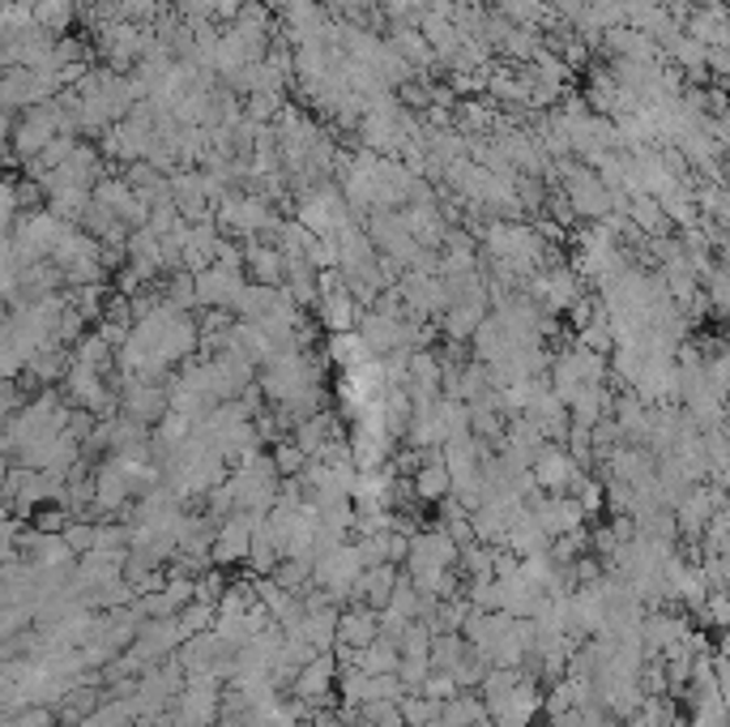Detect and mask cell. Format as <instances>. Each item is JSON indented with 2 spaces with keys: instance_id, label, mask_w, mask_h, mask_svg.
<instances>
[{
  "instance_id": "1",
  "label": "cell",
  "mask_w": 730,
  "mask_h": 727,
  "mask_svg": "<svg viewBox=\"0 0 730 727\" xmlns=\"http://www.w3.org/2000/svg\"><path fill=\"white\" fill-rule=\"evenodd\" d=\"M483 253H487L491 262L512 265V270L521 274V283H530L539 270L551 265L547 257H556V253H547L542 232L526 228V223H508V219H491V223L483 228Z\"/></svg>"
},
{
  "instance_id": "2",
  "label": "cell",
  "mask_w": 730,
  "mask_h": 727,
  "mask_svg": "<svg viewBox=\"0 0 730 727\" xmlns=\"http://www.w3.org/2000/svg\"><path fill=\"white\" fill-rule=\"evenodd\" d=\"M556 180L560 189L569 193L572 214L576 219H590V223H603L606 214H615V193L603 176L590 164H576V159H560L556 164Z\"/></svg>"
},
{
  "instance_id": "3",
  "label": "cell",
  "mask_w": 730,
  "mask_h": 727,
  "mask_svg": "<svg viewBox=\"0 0 730 727\" xmlns=\"http://www.w3.org/2000/svg\"><path fill=\"white\" fill-rule=\"evenodd\" d=\"M606 377H611L606 356L590 351L585 343H572V347H564V351H556L551 386H556V394L564 398V402H572L576 390H585V386H606Z\"/></svg>"
},
{
  "instance_id": "4",
  "label": "cell",
  "mask_w": 730,
  "mask_h": 727,
  "mask_svg": "<svg viewBox=\"0 0 730 727\" xmlns=\"http://www.w3.org/2000/svg\"><path fill=\"white\" fill-rule=\"evenodd\" d=\"M52 262L61 265L68 287H91V283H103V278H107L103 244H98L91 232H77V228H68V235L61 240V249L52 253Z\"/></svg>"
},
{
  "instance_id": "5",
  "label": "cell",
  "mask_w": 730,
  "mask_h": 727,
  "mask_svg": "<svg viewBox=\"0 0 730 727\" xmlns=\"http://www.w3.org/2000/svg\"><path fill=\"white\" fill-rule=\"evenodd\" d=\"M223 694L226 681L223 676H189L184 694L176 697V724L180 727H210L223 719Z\"/></svg>"
},
{
  "instance_id": "6",
  "label": "cell",
  "mask_w": 730,
  "mask_h": 727,
  "mask_svg": "<svg viewBox=\"0 0 730 727\" xmlns=\"http://www.w3.org/2000/svg\"><path fill=\"white\" fill-rule=\"evenodd\" d=\"M313 578H317V587L325 596L334 599L338 608L355 599V587H359V578H363V561H359V548H355V539L347 544H338L334 552H325L313 569Z\"/></svg>"
},
{
  "instance_id": "7",
  "label": "cell",
  "mask_w": 730,
  "mask_h": 727,
  "mask_svg": "<svg viewBox=\"0 0 730 727\" xmlns=\"http://www.w3.org/2000/svg\"><path fill=\"white\" fill-rule=\"evenodd\" d=\"M526 292L539 299L547 313H569L572 304L585 299V278L572 265H547L526 283Z\"/></svg>"
},
{
  "instance_id": "8",
  "label": "cell",
  "mask_w": 730,
  "mask_h": 727,
  "mask_svg": "<svg viewBox=\"0 0 730 727\" xmlns=\"http://www.w3.org/2000/svg\"><path fill=\"white\" fill-rule=\"evenodd\" d=\"M398 292L406 299V313L419 317V322H432V317H445L448 313V283L436 270H406Z\"/></svg>"
},
{
  "instance_id": "9",
  "label": "cell",
  "mask_w": 730,
  "mask_h": 727,
  "mask_svg": "<svg viewBox=\"0 0 730 727\" xmlns=\"http://www.w3.org/2000/svg\"><path fill=\"white\" fill-rule=\"evenodd\" d=\"M542 685L535 676H526L512 694L496 697V702H487V715H491V727H535V719L542 715Z\"/></svg>"
},
{
  "instance_id": "10",
  "label": "cell",
  "mask_w": 730,
  "mask_h": 727,
  "mask_svg": "<svg viewBox=\"0 0 730 727\" xmlns=\"http://www.w3.org/2000/svg\"><path fill=\"white\" fill-rule=\"evenodd\" d=\"M269 518V514H265ZM261 514H231L226 523H219V535H214V565L219 569H231V565H248V552H253V535L256 523H265Z\"/></svg>"
},
{
  "instance_id": "11",
  "label": "cell",
  "mask_w": 730,
  "mask_h": 727,
  "mask_svg": "<svg viewBox=\"0 0 730 727\" xmlns=\"http://www.w3.org/2000/svg\"><path fill=\"white\" fill-rule=\"evenodd\" d=\"M120 411H125L128 420H137V424H159L162 415L171 411V390L167 386H155V381H128L120 377Z\"/></svg>"
},
{
  "instance_id": "12",
  "label": "cell",
  "mask_w": 730,
  "mask_h": 727,
  "mask_svg": "<svg viewBox=\"0 0 730 727\" xmlns=\"http://www.w3.org/2000/svg\"><path fill=\"white\" fill-rule=\"evenodd\" d=\"M338 672H342L338 655H334V651H320L317 660L295 676L290 694L299 697V702H308L313 710H320V706H329V697H334V689H338Z\"/></svg>"
},
{
  "instance_id": "13",
  "label": "cell",
  "mask_w": 730,
  "mask_h": 727,
  "mask_svg": "<svg viewBox=\"0 0 730 727\" xmlns=\"http://www.w3.org/2000/svg\"><path fill=\"white\" fill-rule=\"evenodd\" d=\"M244 292H248V274H231V270H219V265L197 274V304L201 308H226V313L240 317Z\"/></svg>"
},
{
  "instance_id": "14",
  "label": "cell",
  "mask_w": 730,
  "mask_h": 727,
  "mask_svg": "<svg viewBox=\"0 0 730 727\" xmlns=\"http://www.w3.org/2000/svg\"><path fill=\"white\" fill-rule=\"evenodd\" d=\"M530 471H535L542 493H569L572 475H576L581 466H576V459L569 454L564 441H547L539 454H535V466H530Z\"/></svg>"
},
{
  "instance_id": "15",
  "label": "cell",
  "mask_w": 730,
  "mask_h": 727,
  "mask_svg": "<svg viewBox=\"0 0 730 727\" xmlns=\"http://www.w3.org/2000/svg\"><path fill=\"white\" fill-rule=\"evenodd\" d=\"M381 638V608L372 603H347L342 617H338V646H350V651H368L372 642Z\"/></svg>"
},
{
  "instance_id": "16",
  "label": "cell",
  "mask_w": 730,
  "mask_h": 727,
  "mask_svg": "<svg viewBox=\"0 0 730 727\" xmlns=\"http://www.w3.org/2000/svg\"><path fill=\"white\" fill-rule=\"evenodd\" d=\"M363 304L350 296V287L347 283H338V287H325L317 299V313H320V326L329 334H355L359 330V313Z\"/></svg>"
},
{
  "instance_id": "17",
  "label": "cell",
  "mask_w": 730,
  "mask_h": 727,
  "mask_svg": "<svg viewBox=\"0 0 730 727\" xmlns=\"http://www.w3.org/2000/svg\"><path fill=\"white\" fill-rule=\"evenodd\" d=\"M402 219H406V228H411L414 240H419L423 249H432V253H441V249H445V240H448V232H453V223L445 219L441 201L406 206V210H402Z\"/></svg>"
},
{
  "instance_id": "18",
  "label": "cell",
  "mask_w": 730,
  "mask_h": 727,
  "mask_svg": "<svg viewBox=\"0 0 730 727\" xmlns=\"http://www.w3.org/2000/svg\"><path fill=\"white\" fill-rule=\"evenodd\" d=\"M411 484H414V501H427V505H441L445 496H453V475H448L445 450H441V445L423 454V463H419V471L411 475Z\"/></svg>"
},
{
  "instance_id": "19",
  "label": "cell",
  "mask_w": 730,
  "mask_h": 727,
  "mask_svg": "<svg viewBox=\"0 0 730 727\" xmlns=\"http://www.w3.org/2000/svg\"><path fill=\"white\" fill-rule=\"evenodd\" d=\"M244 274H248V283H261V287H286V257L274 244L248 240L244 244Z\"/></svg>"
},
{
  "instance_id": "20",
  "label": "cell",
  "mask_w": 730,
  "mask_h": 727,
  "mask_svg": "<svg viewBox=\"0 0 730 727\" xmlns=\"http://www.w3.org/2000/svg\"><path fill=\"white\" fill-rule=\"evenodd\" d=\"M551 544H556V539L542 530V523L530 514V509H526V514H517V518H512V527L505 530V539H500V548L517 552L521 561H526V557H539V552H551Z\"/></svg>"
},
{
  "instance_id": "21",
  "label": "cell",
  "mask_w": 730,
  "mask_h": 727,
  "mask_svg": "<svg viewBox=\"0 0 730 727\" xmlns=\"http://www.w3.org/2000/svg\"><path fill=\"white\" fill-rule=\"evenodd\" d=\"M487 308H491V299H457V304H448V313L441 317L445 343H470L478 326L491 317Z\"/></svg>"
},
{
  "instance_id": "22",
  "label": "cell",
  "mask_w": 730,
  "mask_h": 727,
  "mask_svg": "<svg viewBox=\"0 0 730 727\" xmlns=\"http://www.w3.org/2000/svg\"><path fill=\"white\" fill-rule=\"evenodd\" d=\"M125 565H128V552H86L82 561H77V587L82 591H91V587H107V582H120L125 578Z\"/></svg>"
},
{
  "instance_id": "23",
  "label": "cell",
  "mask_w": 730,
  "mask_h": 727,
  "mask_svg": "<svg viewBox=\"0 0 730 727\" xmlns=\"http://www.w3.org/2000/svg\"><path fill=\"white\" fill-rule=\"evenodd\" d=\"M389 43H393V52L414 69V73H427V69L441 65V56H436V48L423 39L419 27H393L389 31Z\"/></svg>"
},
{
  "instance_id": "24",
  "label": "cell",
  "mask_w": 730,
  "mask_h": 727,
  "mask_svg": "<svg viewBox=\"0 0 730 727\" xmlns=\"http://www.w3.org/2000/svg\"><path fill=\"white\" fill-rule=\"evenodd\" d=\"M398 582H402V565H377V569H363V578H359V587H355V599L359 603H372V608H389V599L398 591ZM350 599V603H355Z\"/></svg>"
},
{
  "instance_id": "25",
  "label": "cell",
  "mask_w": 730,
  "mask_h": 727,
  "mask_svg": "<svg viewBox=\"0 0 730 727\" xmlns=\"http://www.w3.org/2000/svg\"><path fill=\"white\" fill-rule=\"evenodd\" d=\"M641 638H645V651H649V655H667L675 642L688 638V625H684L679 617H667V612H649V617L641 621Z\"/></svg>"
},
{
  "instance_id": "26",
  "label": "cell",
  "mask_w": 730,
  "mask_h": 727,
  "mask_svg": "<svg viewBox=\"0 0 730 727\" xmlns=\"http://www.w3.org/2000/svg\"><path fill=\"white\" fill-rule=\"evenodd\" d=\"M419 31L423 39L436 48V56H441V65H445L448 56H457V48L466 43V34L457 31V22H453V13H441V9H432L423 22H419Z\"/></svg>"
},
{
  "instance_id": "27",
  "label": "cell",
  "mask_w": 730,
  "mask_h": 727,
  "mask_svg": "<svg viewBox=\"0 0 730 727\" xmlns=\"http://www.w3.org/2000/svg\"><path fill=\"white\" fill-rule=\"evenodd\" d=\"M470 351H475V360L496 364V360H505L508 351H517V347H512V338L505 334V326H500L496 317H487L475 330V338H470Z\"/></svg>"
},
{
  "instance_id": "28",
  "label": "cell",
  "mask_w": 730,
  "mask_h": 727,
  "mask_svg": "<svg viewBox=\"0 0 730 727\" xmlns=\"http://www.w3.org/2000/svg\"><path fill=\"white\" fill-rule=\"evenodd\" d=\"M445 719L453 727H487L491 724V715H487V702L478 689H462L457 697H448L445 702Z\"/></svg>"
},
{
  "instance_id": "29",
  "label": "cell",
  "mask_w": 730,
  "mask_h": 727,
  "mask_svg": "<svg viewBox=\"0 0 730 727\" xmlns=\"http://www.w3.org/2000/svg\"><path fill=\"white\" fill-rule=\"evenodd\" d=\"M355 667H363L368 676H389V672H398L402 667V646H398V638H377L368 651H359V663Z\"/></svg>"
},
{
  "instance_id": "30",
  "label": "cell",
  "mask_w": 730,
  "mask_h": 727,
  "mask_svg": "<svg viewBox=\"0 0 730 727\" xmlns=\"http://www.w3.org/2000/svg\"><path fill=\"white\" fill-rule=\"evenodd\" d=\"M466 651H470V642H466L462 629H441L432 638V672H453L457 663L466 660Z\"/></svg>"
},
{
  "instance_id": "31",
  "label": "cell",
  "mask_w": 730,
  "mask_h": 727,
  "mask_svg": "<svg viewBox=\"0 0 730 727\" xmlns=\"http://www.w3.org/2000/svg\"><path fill=\"white\" fill-rule=\"evenodd\" d=\"M496 557H500V548H496V544H466V548H462V561H457V573H462V578H470V582H475V578H496Z\"/></svg>"
},
{
  "instance_id": "32",
  "label": "cell",
  "mask_w": 730,
  "mask_h": 727,
  "mask_svg": "<svg viewBox=\"0 0 730 727\" xmlns=\"http://www.w3.org/2000/svg\"><path fill=\"white\" fill-rule=\"evenodd\" d=\"M73 18H77V0H34V22L43 31L56 34V39H64Z\"/></svg>"
},
{
  "instance_id": "33",
  "label": "cell",
  "mask_w": 730,
  "mask_h": 727,
  "mask_svg": "<svg viewBox=\"0 0 730 727\" xmlns=\"http://www.w3.org/2000/svg\"><path fill=\"white\" fill-rule=\"evenodd\" d=\"M73 360L77 364H91L98 372H112V364H116V347L103 338L98 330H91L77 347H73Z\"/></svg>"
},
{
  "instance_id": "34",
  "label": "cell",
  "mask_w": 730,
  "mask_h": 727,
  "mask_svg": "<svg viewBox=\"0 0 730 727\" xmlns=\"http://www.w3.org/2000/svg\"><path fill=\"white\" fill-rule=\"evenodd\" d=\"M398 706H402L406 727H432L441 715H445V702H432V697H423V694H406Z\"/></svg>"
},
{
  "instance_id": "35",
  "label": "cell",
  "mask_w": 730,
  "mask_h": 727,
  "mask_svg": "<svg viewBox=\"0 0 730 727\" xmlns=\"http://www.w3.org/2000/svg\"><path fill=\"white\" fill-rule=\"evenodd\" d=\"M530 676V667H491L487 676H483V702H496V697H505V694H512L521 681Z\"/></svg>"
},
{
  "instance_id": "36",
  "label": "cell",
  "mask_w": 730,
  "mask_h": 727,
  "mask_svg": "<svg viewBox=\"0 0 730 727\" xmlns=\"http://www.w3.org/2000/svg\"><path fill=\"white\" fill-rule=\"evenodd\" d=\"M162 296H167V304H176V308H184V313H189V308H201V304H197V274H192V270H176L171 283L162 287Z\"/></svg>"
},
{
  "instance_id": "37",
  "label": "cell",
  "mask_w": 730,
  "mask_h": 727,
  "mask_svg": "<svg viewBox=\"0 0 730 727\" xmlns=\"http://www.w3.org/2000/svg\"><path fill=\"white\" fill-rule=\"evenodd\" d=\"M219 625V608L214 603H201V599H192L189 608H180V629L197 638V633H210V629Z\"/></svg>"
},
{
  "instance_id": "38",
  "label": "cell",
  "mask_w": 730,
  "mask_h": 727,
  "mask_svg": "<svg viewBox=\"0 0 730 727\" xmlns=\"http://www.w3.org/2000/svg\"><path fill=\"white\" fill-rule=\"evenodd\" d=\"M436 0H384L381 9L393 18V27H419L427 13H432Z\"/></svg>"
},
{
  "instance_id": "39",
  "label": "cell",
  "mask_w": 730,
  "mask_h": 727,
  "mask_svg": "<svg viewBox=\"0 0 730 727\" xmlns=\"http://www.w3.org/2000/svg\"><path fill=\"white\" fill-rule=\"evenodd\" d=\"M269 454H274V466L283 471V480H286V475H304V466L313 463V459H308V454L295 445V436H286V441H274V450H269Z\"/></svg>"
},
{
  "instance_id": "40",
  "label": "cell",
  "mask_w": 730,
  "mask_h": 727,
  "mask_svg": "<svg viewBox=\"0 0 730 727\" xmlns=\"http://www.w3.org/2000/svg\"><path fill=\"white\" fill-rule=\"evenodd\" d=\"M64 539H68V548H73L77 557H86V552H95V544H98V523H91V518H73L68 530H64Z\"/></svg>"
},
{
  "instance_id": "41",
  "label": "cell",
  "mask_w": 730,
  "mask_h": 727,
  "mask_svg": "<svg viewBox=\"0 0 730 727\" xmlns=\"http://www.w3.org/2000/svg\"><path fill=\"white\" fill-rule=\"evenodd\" d=\"M705 296H709V308L718 313V317H730V270H713V278L705 283Z\"/></svg>"
},
{
  "instance_id": "42",
  "label": "cell",
  "mask_w": 730,
  "mask_h": 727,
  "mask_svg": "<svg viewBox=\"0 0 730 727\" xmlns=\"http://www.w3.org/2000/svg\"><path fill=\"white\" fill-rule=\"evenodd\" d=\"M226 587H231V582L223 578V569H219V565H210V569L197 578V599L219 608V603H223V596H226Z\"/></svg>"
},
{
  "instance_id": "43",
  "label": "cell",
  "mask_w": 730,
  "mask_h": 727,
  "mask_svg": "<svg viewBox=\"0 0 730 727\" xmlns=\"http://www.w3.org/2000/svg\"><path fill=\"white\" fill-rule=\"evenodd\" d=\"M423 697H432V702H448V697H457L462 689H457V681L448 676V672H432L427 681H423V689H419Z\"/></svg>"
},
{
  "instance_id": "44",
  "label": "cell",
  "mask_w": 730,
  "mask_h": 727,
  "mask_svg": "<svg viewBox=\"0 0 730 727\" xmlns=\"http://www.w3.org/2000/svg\"><path fill=\"white\" fill-rule=\"evenodd\" d=\"M384 0H325V9L334 13V18H363V13H372V9H381Z\"/></svg>"
},
{
  "instance_id": "45",
  "label": "cell",
  "mask_w": 730,
  "mask_h": 727,
  "mask_svg": "<svg viewBox=\"0 0 730 727\" xmlns=\"http://www.w3.org/2000/svg\"><path fill=\"white\" fill-rule=\"evenodd\" d=\"M116 4H120L125 22H150L159 13V0H116Z\"/></svg>"
},
{
  "instance_id": "46",
  "label": "cell",
  "mask_w": 730,
  "mask_h": 727,
  "mask_svg": "<svg viewBox=\"0 0 730 727\" xmlns=\"http://www.w3.org/2000/svg\"><path fill=\"white\" fill-rule=\"evenodd\" d=\"M219 270H231V274H244V249L235 244V240H226L219 244Z\"/></svg>"
},
{
  "instance_id": "47",
  "label": "cell",
  "mask_w": 730,
  "mask_h": 727,
  "mask_svg": "<svg viewBox=\"0 0 730 727\" xmlns=\"http://www.w3.org/2000/svg\"><path fill=\"white\" fill-rule=\"evenodd\" d=\"M641 689H645V694H663V689H670V685H667V667H658V663L641 667Z\"/></svg>"
},
{
  "instance_id": "48",
  "label": "cell",
  "mask_w": 730,
  "mask_h": 727,
  "mask_svg": "<svg viewBox=\"0 0 730 727\" xmlns=\"http://www.w3.org/2000/svg\"><path fill=\"white\" fill-rule=\"evenodd\" d=\"M705 617H709L713 625H727V621H730V596L713 591V596L705 599Z\"/></svg>"
},
{
  "instance_id": "49",
  "label": "cell",
  "mask_w": 730,
  "mask_h": 727,
  "mask_svg": "<svg viewBox=\"0 0 730 727\" xmlns=\"http://www.w3.org/2000/svg\"><path fill=\"white\" fill-rule=\"evenodd\" d=\"M718 689H722V697L730 702V660H727V655L718 660Z\"/></svg>"
},
{
  "instance_id": "50",
  "label": "cell",
  "mask_w": 730,
  "mask_h": 727,
  "mask_svg": "<svg viewBox=\"0 0 730 727\" xmlns=\"http://www.w3.org/2000/svg\"><path fill=\"white\" fill-rule=\"evenodd\" d=\"M265 4H269V9H274V13L283 18V13H286V4H290V0H265Z\"/></svg>"
},
{
  "instance_id": "51",
  "label": "cell",
  "mask_w": 730,
  "mask_h": 727,
  "mask_svg": "<svg viewBox=\"0 0 730 727\" xmlns=\"http://www.w3.org/2000/svg\"><path fill=\"white\" fill-rule=\"evenodd\" d=\"M77 727H103V724H98L95 715H91V719H82V724H77Z\"/></svg>"
}]
</instances>
